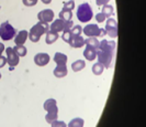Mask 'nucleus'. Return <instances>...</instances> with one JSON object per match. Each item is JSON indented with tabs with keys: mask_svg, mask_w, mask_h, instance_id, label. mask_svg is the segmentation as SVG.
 Here are the masks:
<instances>
[{
	"mask_svg": "<svg viewBox=\"0 0 146 127\" xmlns=\"http://www.w3.org/2000/svg\"><path fill=\"white\" fill-rule=\"evenodd\" d=\"M54 75L56 76V77H64L66 75L68 74V70H67V67L66 65H57V67L54 69Z\"/></svg>",
	"mask_w": 146,
	"mask_h": 127,
	"instance_id": "nucleus-15",
	"label": "nucleus"
},
{
	"mask_svg": "<svg viewBox=\"0 0 146 127\" xmlns=\"http://www.w3.org/2000/svg\"><path fill=\"white\" fill-rule=\"evenodd\" d=\"M96 20H97V22L101 23L103 21H106L107 20V17L103 15L102 12H99V13H97L96 15Z\"/></svg>",
	"mask_w": 146,
	"mask_h": 127,
	"instance_id": "nucleus-30",
	"label": "nucleus"
},
{
	"mask_svg": "<svg viewBox=\"0 0 146 127\" xmlns=\"http://www.w3.org/2000/svg\"><path fill=\"white\" fill-rule=\"evenodd\" d=\"M69 44L72 45L73 48H81V46H84L85 44V39L84 38H81L80 36L79 37H74L73 40H72V42L69 43Z\"/></svg>",
	"mask_w": 146,
	"mask_h": 127,
	"instance_id": "nucleus-19",
	"label": "nucleus"
},
{
	"mask_svg": "<svg viewBox=\"0 0 146 127\" xmlns=\"http://www.w3.org/2000/svg\"><path fill=\"white\" fill-rule=\"evenodd\" d=\"M67 60H68L67 55L62 52H56L55 55H54V61H55V63L57 65H66Z\"/></svg>",
	"mask_w": 146,
	"mask_h": 127,
	"instance_id": "nucleus-14",
	"label": "nucleus"
},
{
	"mask_svg": "<svg viewBox=\"0 0 146 127\" xmlns=\"http://www.w3.org/2000/svg\"><path fill=\"white\" fill-rule=\"evenodd\" d=\"M59 19H62L63 21H69L73 18V12L72 11H66V10H62L59 12Z\"/></svg>",
	"mask_w": 146,
	"mask_h": 127,
	"instance_id": "nucleus-23",
	"label": "nucleus"
},
{
	"mask_svg": "<svg viewBox=\"0 0 146 127\" xmlns=\"http://www.w3.org/2000/svg\"><path fill=\"white\" fill-rule=\"evenodd\" d=\"M22 2L27 7H32V6H35L36 5L37 0H22Z\"/></svg>",
	"mask_w": 146,
	"mask_h": 127,
	"instance_id": "nucleus-31",
	"label": "nucleus"
},
{
	"mask_svg": "<svg viewBox=\"0 0 146 127\" xmlns=\"http://www.w3.org/2000/svg\"><path fill=\"white\" fill-rule=\"evenodd\" d=\"M70 33H72V36L73 37H79L81 34V32H82V28H81L80 26H73L72 27V29H70Z\"/></svg>",
	"mask_w": 146,
	"mask_h": 127,
	"instance_id": "nucleus-26",
	"label": "nucleus"
},
{
	"mask_svg": "<svg viewBox=\"0 0 146 127\" xmlns=\"http://www.w3.org/2000/svg\"><path fill=\"white\" fill-rule=\"evenodd\" d=\"M48 31H50V26H48L47 23L37 22L36 24H34V26L31 28V30H30V32H29V39L32 42L36 43V42L40 41L41 36L46 34Z\"/></svg>",
	"mask_w": 146,
	"mask_h": 127,
	"instance_id": "nucleus-2",
	"label": "nucleus"
},
{
	"mask_svg": "<svg viewBox=\"0 0 146 127\" xmlns=\"http://www.w3.org/2000/svg\"><path fill=\"white\" fill-rule=\"evenodd\" d=\"M29 38V32L25 30H22L18 32L15 37V45H23L25 43V41Z\"/></svg>",
	"mask_w": 146,
	"mask_h": 127,
	"instance_id": "nucleus-11",
	"label": "nucleus"
},
{
	"mask_svg": "<svg viewBox=\"0 0 146 127\" xmlns=\"http://www.w3.org/2000/svg\"><path fill=\"white\" fill-rule=\"evenodd\" d=\"M50 60H51V58L47 53H37L34 56V62L38 67H45L46 64H48Z\"/></svg>",
	"mask_w": 146,
	"mask_h": 127,
	"instance_id": "nucleus-9",
	"label": "nucleus"
},
{
	"mask_svg": "<svg viewBox=\"0 0 146 127\" xmlns=\"http://www.w3.org/2000/svg\"><path fill=\"white\" fill-rule=\"evenodd\" d=\"M84 56L88 61H94L97 58V50L91 48V46H86L85 51H84Z\"/></svg>",
	"mask_w": 146,
	"mask_h": 127,
	"instance_id": "nucleus-12",
	"label": "nucleus"
},
{
	"mask_svg": "<svg viewBox=\"0 0 146 127\" xmlns=\"http://www.w3.org/2000/svg\"><path fill=\"white\" fill-rule=\"evenodd\" d=\"M94 17V12L92 9L90 7V5L85 2L81 3L80 6L77 8V18L81 22H89Z\"/></svg>",
	"mask_w": 146,
	"mask_h": 127,
	"instance_id": "nucleus-3",
	"label": "nucleus"
},
{
	"mask_svg": "<svg viewBox=\"0 0 146 127\" xmlns=\"http://www.w3.org/2000/svg\"><path fill=\"white\" fill-rule=\"evenodd\" d=\"M6 53H7V63L10 65V67H15L19 64V59L20 56L15 52V50L12 48H7L6 49Z\"/></svg>",
	"mask_w": 146,
	"mask_h": 127,
	"instance_id": "nucleus-7",
	"label": "nucleus"
},
{
	"mask_svg": "<svg viewBox=\"0 0 146 127\" xmlns=\"http://www.w3.org/2000/svg\"><path fill=\"white\" fill-rule=\"evenodd\" d=\"M37 19H38V22H43L48 24V23L54 20V11L51 10V9H44V10L40 11L37 13Z\"/></svg>",
	"mask_w": 146,
	"mask_h": 127,
	"instance_id": "nucleus-6",
	"label": "nucleus"
},
{
	"mask_svg": "<svg viewBox=\"0 0 146 127\" xmlns=\"http://www.w3.org/2000/svg\"><path fill=\"white\" fill-rule=\"evenodd\" d=\"M101 12L106 17L111 18V15H114V9H113V7L111 5H104V6H102V11Z\"/></svg>",
	"mask_w": 146,
	"mask_h": 127,
	"instance_id": "nucleus-21",
	"label": "nucleus"
},
{
	"mask_svg": "<svg viewBox=\"0 0 146 127\" xmlns=\"http://www.w3.org/2000/svg\"><path fill=\"white\" fill-rule=\"evenodd\" d=\"M0 79H1V73H0Z\"/></svg>",
	"mask_w": 146,
	"mask_h": 127,
	"instance_id": "nucleus-36",
	"label": "nucleus"
},
{
	"mask_svg": "<svg viewBox=\"0 0 146 127\" xmlns=\"http://www.w3.org/2000/svg\"><path fill=\"white\" fill-rule=\"evenodd\" d=\"M57 116H58V111H53V112H47L46 116H45V120L48 124H52L54 120H57Z\"/></svg>",
	"mask_w": 146,
	"mask_h": 127,
	"instance_id": "nucleus-22",
	"label": "nucleus"
},
{
	"mask_svg": "<svg viewBox=\"0 0 146 127\" xmlns=\"http://www.w3.org/2000/svg\"><path fill=\"white\" fill-rule=\"evenodd\" d=\"M15 34H17L15 29L8 21L1 23V26H0V38L3 41H10V40H12L15 37Z\"/></svg>",
	"mask_w": 146,
	"mask_h": 127,
	"instance_id": "nucleus-4",
	"label": "nucleus"
},
{
	"mask_svg": "<svg viewBox=\"0 0 146 127\" xmlns=\"http://www.w3.org/2000/svg\"><path fill=\"white\" fill-rule=\"evenodd\" d=\"M85 67H86V62L84 60H76L72 64V69H73L74 72H79Z\"/></svg>",
	"mask_w": 146,
	"mask_h": 127,
	"instance_id": "nucleus-16",
	"label": "nucleus"
},
{
	"mask_svg": "<svg viewBox=\"0 0 146 127\" xmlns=\"http://www.w3.org/2000/svg\"><path fill=\"white\" fill-rule=\"evenodd\" d=\"M85 43H86V45H88V46H91V48H94V49H96V50H98L100 41H99L97 38L90 37V38H88V39L85 40Z\"/></svg>",
	"mask_w": 146,
	"mask_h": 127,
	"instance_id": "nucleus-18",
	"label": "nucleus"
},
{
	"mask_svg": "<svg viewBox=\"0 0 146 127\" xmlns=\"http://www.w3.org/2000/svg\"><path fill=\"white\" fill-rule=\"evenodd\" d=\"M52 127H67L65 122H63V120H54L53 123L51 124Z\"/></svg>",
	"mask_w": 146,
	"mask_h": 127,
	"instance_id": "nucleus-29",
	"label": "nucleus"
},
{
	"mask_svg": "<svg viewBox=\"0 0 146 127\" xmlns=\"http://www.w3.org/2000/svg\"><path fill=\"white\" fill-rule=\"evenodd\" d=\"M44 110L46 112H53V111H58L57 108V104H56V101L54 98H48L45 101L44 103Z\"/></svg>",
	"mask_w": 146,
	"mask_h": 127,
	"instance_id": "nucleus-13",
	"label": "nucleus"
},
{
	"mask_svg": "<svg viewBox=\"0 0 146 127\" xmlns=\"http://www.w3.org/2000/svg\"><path fill=\"white\" fill-rule=\"evenodd\" d=\"M65 29V21H63L62 19H57V20H53L52 24L50 26V31L55 32V33H59Z\"/></svg>",
	"mask_w": 146,
	"mask_h": 127,
	"instance_id": "nucleus-10",
	"label": "nucleus"
},
{
	"mask_svg": "<svg viewBox=\"0 0 146 127\" xmlns=\"http://www.w3.org/2000/svg\"><path fill=\"white\" fill-rule=\"evenodd\" d=\"M85 125V122L82 118H79V117H76V118H74L69 123H68V127H84Z\"/></svg>",
	"mask_w": 146,
	"mask_h": 127,
	"instance_id": "nucleus-20",
	"label": "nucleus"
},
{
	"mask_svg": "<svg viewBox=\"0 0 146 127\" xmlns=\"http://www.w3.org/2000/svg\"><path fill=\"white\" fill-rule=\"evenodd\" d=\"M5 50H6V48H5L3 43H1V42H0V55L3 53V51H5Z\"/></svg>",
	"mask_w": 146,
	"mask_h": 127,
	"instance_id": "nucleus-34",
	"label": "nucleus"
},
{
	"mask_svg": "<svg viewBox=\"0 0 146 127\" xmlns=\"http://www.w3.org/2000/svg\"><path fill=\"white\" fill-rule=\"evenodd\" d=\"M58 39V33H55V32H52V31H48L46 33V38H45V42L47 44H53L55 41H57Z\"/></svg>",
	"mask_w": 146,
	"mask_h": 127,
	"instance_id": "nucleus-17",
	"label": "nucleus"
},
{
	"mask_svg": "<svg viewBox=\"0 0 146 127\" xmlns=\"http://www.w3.org/2000/svg\"><path fill=\"white\" fill-rule=\"evenodd\" d=\"M115 46L117 43L113 40H102L99 43V48L97 50V58L99 60V63L102 64L104 69L111 67Z\"/></svg>",
	"mask_w": 146,
	"mask_h": 127,
	"instance_id": "nucleus-1",
	"label": "nucleus"
},
{
	"mask_svg": "<svg viewBox=\"0 0 146 127\" xmlns=\"http://www.w3.org/2000/svg\"><path fill=\"white\" fill-rule=\"evenodd\" d=\"M91 70H92V73L95 75H100L103 73L104 67H103L102 64H100V63L98 62V63H96V64L92 65V69H91Z\"/></svg>",
	"mask_w": 146,
	"mask_h": 127,
	"instance_id": "nucleus-25",
	"label": "nucleus"
},
{
	"mask_svg": "<svg viewBox=\"0 0 146 127\" xmlns=\"http://www.w3.org/2000/svg\"><path fill=\"white\" fill-rule=\"evenodd\" d=\"M106 32L110 38H117V21L113 18L107 19L106 23Z\"/></svg>",
	"mask_w": 146,
	"mask_h": 127,
	"instance_id": "nucleus-8",
	"label": "nucleus"
},
{
	"mask_svg": "<svg viewBox=\"0 0 146 127\" xmlns=\"http://www.w3.org/2000/svg\"><path fill=\"white\" fill-rule=\"evenodd\" d=\"M6 63H7V59H6V56L0 55V69L5 67V65H6Z\"/></svg>",
	"mask_w": 146,
	"mask_h": 127,
	"instance_id": "nucleus-33",
	"label": "nucleus"
},
{
	"mask_svg": "<svg viewBox=\"0 0 146 127\" xmlns=\"http://www.w3.org/2000/svg\"><path fill=\"white\" fill-rule=\"evenodd\" d=\"M13 50H15V52L17 53L19 56H25L27 53H28L27 48L23 46V45H15V48H13Z\"/></svg>",
	"mask_w": 146,
	"mask_h": 127,
	"instance_id": "nucleus-24",
	"label": "nucleus"
},
{
	"mask_svg": "<svg viewBox=\"0 0 146 127\" xmlns=\"http://www.w3.org/2000/svg\"><path fill=\"white\" fill-rule=\"evenodd\" d=\"M96 2H97V5L99 7H102L104 5H108V2H110V0H96Z\"/></svg>",
	"mask_w": 146,
	"mask_h": 127,
	"instance_id": "nucleus-32",
	"label": "nucleus"
},
{
	"mask_svg": "<svg viewBox=\"0 0 146 127\" xmlns=\"http://www.w3.org/2000/svg\"><path fill=\"white\" fill-rule=\"evenodd\" d=\"M43 3H45V5H48V3H51L52 0H41Z\"/></svg>",
	"mask_w": 146,
	"mask_h": 127,
	"instance_id": "nucleus-35",
	"label": "nucleus"
},
{
	"mask_svg": "<svg viewBox=\"0 0 146 127\" xmlns=\"http://www.w3.org/2000/svg\"><path fill=\"white\" fill-rule=\"evenodd\" d=\"M82 32L87 36V37H99V38H103L107 32H106V29H102V28H99L97 24H87L85 28H82Z\"/></svg>",
	"mask_w": 146,
	"mask_h": 127,
	"instance_id": "nucleus-5",
	"label": "nucleus"
},
{
	"mask_svg": "<svg viewBox=\"0 0 146 127\" xmlns=\"http://www.w3.org/2000/svg\"><path fill=\"white\" fill-rule=\"evenodd\" d=\"M74 8H75V1L70 0L68 2H64V7H63V10H66V11H72Z\"/></svg>",
	"mask_w": 146,
	"mask_h": 127,
	"instance_id": "nucleus-28",
	"label": "nucleus"
},
{
	"mask_svg": "<svg viewBox=\"0 0 146 127\" xmlns=\"http://www.w3.org/2000/svg\"><path fill=\"white\" fill-rule=\"evenodd\" d=\"M73 36H72V33H70V31H64L63 32V36H62V39L65 41V42H67L68 44L72 42V40H73Z\"/></svg>",
	"mask_w": 146,
	"mask_h": 127,
	"instance_id": "nucleus-27",
	"label": "nucleus"
}]
</instances>
